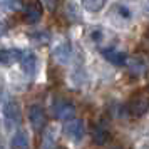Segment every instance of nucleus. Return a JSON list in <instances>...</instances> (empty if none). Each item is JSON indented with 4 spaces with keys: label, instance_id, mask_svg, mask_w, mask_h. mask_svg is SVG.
Listing matches in <instances>:
<instances>
[{
    "label": "nucleus",
    "instance_id": "1",
    "mask_svg": "<svg viewBox=\"0 0 149 149\" xmlns=\"http://www.w3.org/2000/svg\"><path fill=\"white\" fill-rule=\"evenodd\" d=\"M64 134L67 136L70 141L81 142L84 139V134H86L84 122L81 119H70V121H67V124L64 126Z\"/></svg>",
    "mask_w": 149,
    "mask_h": 149
},
{
    "label": "nucleus",
    "instance_id": "2",
    "mask_svg": "<svg viewBox=\"0 0 149 149\" xmlns=\"http://www.w3.org/2000/svg\"><path fill=\"white\" fill-rule=\"evenodd\" d=\"M129 114L134 116V117H141V116H144L146 112H148L149 109V99L146 97V95L142 94H137L134 95L131 101H129Z\"/></svg>",
    "mask_w": 149,
    "mask_h": 149
},
{
    "label": "nucleus",
    "instance_id": "3",
    "mask_svg": "<svg viewBox=\"0 0 149 149\" xmlns=\"http://www.w3.org/2000/svg\"><path fill=\"white\" fill-rule=\"evenodd\" d=\"M29 121H30V124H32V127H34L35 131H42V129H44L47 117H45V112H44L42 106L32 104V106L29 107Z\"/></svg>",
    "mask_w": 149,
    "mask_h": 149
},
{
    "label": "nucleus",
    "instance_id": "4",
    "mask_svg": "<svg viewBox=\"0 0 149 149\" xmlns=\"http://www.w3.org/2000/svg\"><path fill=\"white\" fill-rule=\"evenodd\" d=\"M3 117H5V122H7V127H15L19 122H20V112H19V107L12 99H8L3 106Z\"/></svg>",
    "mask_w": 149,
    "mask_h": 149
},
{
    "label": "nucleus",
    "instance_id": "5",
    "mask_svg": "<svg viewBox=\"0 0 149 149\" xmlns=\"http://www.w3.org/2000/svg\"><path fill=\"white\" fill-rule=\"evenodd\" d=\"M102 57L109 61L111 64H114V65H124L126 62H127V55L121 52V50H117L116 47H106L101 50Z\"/></svg>",
    "mask_w": 149,
    "mask_h": 149
},
{
    "label": "nucleus",
    "instance_id": "6",
    "mask_svg": "<svg viewBox=\"0 0 149 149\" xmlns=\"http://www.w3.org/2000/svg\"><path fill=\"white\" fill-rule=\"evenodd\" d=\"M127 67L134 75H142V74L148 72L149 62H148V59L142 57V55H134V57L127 59Z\"/></svg>",
    "mask_w": 149,
    "mask_h": 149
},
{
    "label": "nucleus",
    "instance_id": "7",
    "mask_svg": "<svg viewBox=\"0 0 149 149\" xmlns=\"http://www.w3.org/2000/svg\"><path fill=\"white\" fill-rule=\"evenodd\" d=\"M24 14L27 17L29 22H37L42 17V5L39 0H27L25 7H24Z\"/></svg>",
    "mask_w": 149,
    "mask_h": 149
},
{
    "label": "nucleus",
    "instance_id": "8",
    "mask_svg": "<svg viewBox=\"0 0 149 149\" xmlns=\"http://www.w3.org/2000/svg\"><path fill=\"white\" fill-rule=\"evenodd\" d=\"M54 112L55 116L61 119V121H70V119H74V116H75V107L72 106V104H69V102H57L55 104V107H54Z\"/></svg>",
    "mask_w": 149,
    "mask_h": 149
},
{
    "label": "nucleus",
    "instance_id": "9",
    "mask_svg": "<svg viewBox=\"0 0 149 149\" xmlns=\"http://www.w3.org/2000/svg\"><path fill=\"white\" fill-rule=\"evenodd\" d=\"M52 55H54V59L59 64H64V65H67L70 59H72V52H70V47H69L67 44H59V45H55L54 50H52Z\"/></svg>",
    "mask_w": 149,
    "mask_h": 149
},
{
    "label": "nucleus",
    "instance_id": "10",
    "mask_svg": "<svg viewBox=\"0 0 149 149\" xmlns=\"http://www.w3.org/2000/svg\"><path fill=\"white\" fill-rule=\"evenodd\" d=\"M22 54H24V52L17 50V49H2V50H0V64L12 65L15 62H20Z\"/></svg>",
    "mask_w": 149,
    "mask_h": 149
},
{
    "label": "nucleus",
    "instance_id": "11",
    "mask_svg": "<svg viewBox=\"0 0 149 149\" xmlns=\"http://www.w3.org/2000/svg\"><path fill=\"white\" fill-rule=\"evenodd\" d=\"M35 65H37V59L32 52H24L20 59V67L22 70L27 75H34L35 74Z\"/></svg>",
    "mask_w": 149,
    "mask_h": 149
},
{
    "label": "nucleus",
    "instance_id": "12",
    "mask_svg": "<svg viewBox=\"0 0 149 149\" xmlns=\"http://www.w3.org/2000/svg\"><path fill=\"white\" fill-rule=\"evenodd\" d=\"M92 136H94L95 144H106V142L111 139V132L107 131V127H106V126H101V124H97L94 127Z\"/></svg>",
    "mask_w": 149,
    "mask_h": 149
},
{
    "label": "nucleus",
    "instance_id": "13",
    "mask_svg": "<svg viewBox=\"0 0 149 149\" xmlns=\"http://www.w3.org/2000/svg\"><path fill=\"white\" fill-rule=\"evenodd\" d=\"M12 149H29V139L24 131H17L12 137Z\"/></svg>",
    "mask_w": 149,
    "mask_h": 149
},
{
    "label": "nucleus",
    "instance_id": "14",
    "mask_svg": "<svg viewBox=\"0 0 149 149\" xmlns=\"http://www.w3.org/2000/svg\"><path fill=\"white\" fill-rule=\"evenodd\" d=\"M114 14L117 15V19H121V20H132V12H131V8L127 5H122V3H117L114 7Z\"/></svg>",
    "mask_w": 149,
    "mask_h": 149
},
{
    "label": "nucleus",
    "instance_id": "15",
    "mask_svg": "<svg viewBox=\"0 0 149 149\" xmlns=\"http://www.w3.org/2000/svg\"><path fill=\"white\" fill-rule=\"evenodd\" d=\"M106 5V0H84V7L89 12H99Z\"/></svg>",
    "mask_w": 149,
    "mask_h": 149
},
{
    "label": "nucleus",
    "instance_id": "16",
    "mask_svg": "<svg viewBox=\"0 0 149 149\" xmlns=\"http://www.w3.org/2000/svg\"><path fill=\"white\" fill-rule=\"evenodd\" d=\"M30 40L35 42L37 45H45V44H49L50 42V35L47 34V32H37V34H32L30 35Z\"/></svg>",
    "mask_w": 149,
    "mask_h": 149
},
{
    "label": "nucleus",
    "instance_id": "17",
    "mask_svg": "<svg viewBox=\"0 0 149 149\" xmlns=\"http://www.w3.org/2000/svg\"><path fill=\"white\" fill-rule=\"evenodd\" d=\"M91 37H92L97 44H104L106 37H107V30H104V29H95L94 32L91 34Z\"/></svg>",
    "mask_w": 149,
    "mask_h": 149
},
{
    "label": "nucleus",
    "instance_id": "18",
    "mask_svg": "<svg viewBox=\"0 0 149 149\" xmlns=\"http://www.w3.org/2000/svg\"><path fill=\"white\" fill-rule=\"evenodd\" d=\"M144 10L149 12V0H144Z\"/></svg>",
    "mask_w": 149,
    "mask_h": 149
},
{
    "label": "nucleus",
    "instance_id": "19",
    "mask_svg": "<svg viewBox=\"0 0 149 149\" xmlns=\"http://www.w3.org/2000/svg\"><path fill=\"white\" fill-rule=\"evenodd\" d=\"M3 34V25H2V22H0V35Z\"/></svg>",
    "mask_w": 149,
    "mask_h": 149
},
{
    "label": "nucleus",
    "instance_id": "20",
    "mask_svg": "<svg viewBox=\"0 0 149 149\" xmlns=\"http://www.w3.org/2000/svg\"><path fill=\"white\" fill-rule=\"evenodd\" d=\"M114 149H122V148H114Z\"/></svg>",
    "mask_w": 149,
    "mask_h": 149
}]
</instances>
